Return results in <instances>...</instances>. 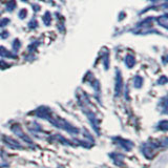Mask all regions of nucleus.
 I'll return each instance as SVG.
<instances>
[{
	"label": "nucleus",
	"instance_id": "nucleus-1",
	"mask_svg": "<svg viewBox=\"0 0 168 168\" xmlns=\"http://www.w3.org/2000/svg\"><path fill=\"white\" fill-rule=\"evenodd\" d=\"M12 131H13L14 134H15L18 138L22 139L23 141L25 142V143H27V144H33V141H32L31 139H30L29 137L26 136V135L24 134V131H23V130L21 129L20 125H18V124L13 125V126H12Z\"/></svg>",
	"mask_w": 168,
	"mask_h": 168
},
{
	"label": "nucleus",
	"instance_id": "nucleus-3",
	"mask_svg": "<svg viewBox=\"0 0 168 168\" xmlns=\"http://www.w3.org/2000/svg\"><path fill=\"white\" fill-rule=\"evenodd\" d=\"M118 140V142L119 143L122 145V147L124 149H127V150H130V148H131V146H132V143L130 141H127V140H123V139H117Z\"/></svg>",
	"mask_w": 168,
	"mask_h": 168
},
{
	"label": "nucleus",
	"instance_id": "nucleus-5",
	"mask_svg": "<svg viewBox=\"0 0 168 168\" xmlns=\"http://www.w3.org/2000/svg\"><path fill=\"white\" fill-rule=\"evenodd\" d=\"M141 78H139V77H137V82H136V84H135V86H136V87H138V88H139V87H141Z\"/></svg>",
	"mask_w": 168,
	"mask_h": 168
},
{
	"label": "nucleus",
	"instance_id": "nucleus-4",
	"mask_svg": "<svg viewBox=\"0 0 168 168\" xmlns=\"http://www.w3.org/2000/svg\"><path fill=\"white\" fill-rule=\"evenodd\" d=\"M158 128L161 130H163V131H166L167 128H168V122L167 121H162V122H160L158 125Z\"/></svg>",
	"mask_w": 168,
	"mask_h": 168
},
{
	"label": "nucleus",
	"instance_id": "nucleus-2",
	"mask_svg": "<svg viewBox=\"0 0 168 168\" xmlns=\"http://www.w3.org/2000/svg\"><path fill=\"white\" fill-rule=\"evenodd\" d=\"M4 141L6 142V143L9 144L11 147H13V148H16V147H19V148H22V146L20 145V143L18 141H16V140H13L11 139V138H8V137H4Z\"/></svg>",
	"mask_w": 168,
	"mask_h": 168
}]
</instances>
